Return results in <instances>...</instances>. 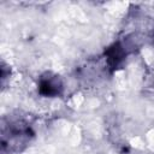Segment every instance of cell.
Returning a JSON list of instances; mask_svg holds the SVG:
<instances>
[{"mask_svg": "<svg viewBox=\"0 0 154 154\" xmlns=\"http://www.w3.org/2000/svg\"><path fill=\"white\" fill-rule=\"evenodd\" d=\"M37 91L45 97L61 96L64 93V82L59 75L52 71H46L38 77Z\"/></svg>", "mask_w": 154, "mask_h": 154, "instance_id": "obj_2", "label": "cell"}, {"mask_svg": "<svg viewBox=\"0 0 154 154\" xmlns=\"http://www.w3.org/2000/svg\"><path fill=\"white\" fill-rule=\"evenodd\" d=\"M34 132L23 120H8L1 129V153L12 154L22 152L30 142Z\"/></svg>", "mask_w": 154, "mask_h": 154, "instance_id": "obj_1", "label": "cell"}, {"mask_svg": "<svg viewBox=\"0 0 154 154\" xmlns=\"http://www.w3.org/2000/svg\"><path fill=\"white\" fill-rule=\"evenodd\" d=\"M128 54H129L128 48L124 46L122 41H116L112 45H109L107 48H105L103 57L111 73H114L116 71L123 67Z\"/></svg>", "mask_w": 154, "mask_h": 154, "instance_id": "obj_3", "label": "cell"}, {"mask_svg": "<svg viewBox=\"0 0 154 154\" xmlns=\"http://www.w3.org/2000/svg\"><path fill=\"white\" fill-rule=\"evenodd\" d=\"M153 41H154V37H153Z\"/></svg>", "mask_w": 154, "mask_h": 154, "instance_id": "obj_4", "label": "cell"}]
</instances>
